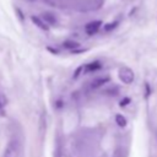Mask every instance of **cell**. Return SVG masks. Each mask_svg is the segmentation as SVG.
I'll return each mask as SVG.
<instances>
[{
	"mask_svg": "<svg viewBox=\"0 0 157 157\" xmlns=\"http://www.w3.org/2000/svg\"><path fill=\"white\" fill-rule=\"evenodd\" d=\"M64 47H66V48H75V47H77V44L72 43V42H67V43L64 44Z\"/></svg>",
	"mask_w": 157,
	"mask_h": 157,
	"instance_id": "9",
	"label": "cell"
},
{
	"mask_svg": "<svg viewBox=\"0 0 157 157\" xmlns=\"http://www.w3.org/2000/svg\"><path fill=\"white\" fill-rule=\"evenodd\" d=\"M101 67V64L99 63H91V64H88L87 66H86V70L87 71H96V70H98Z\"/></svg>",
	"mask_w": 157,
	"mask_h": 157,
	"instance_id": "8",
	"label": "cell"
},
{
	"mask_svg": "<svg viewBox=\"0 0 157 157\" xmlns=\"http://www.w3.org/2000/svg\"><path fill=\"white\" fill-rule=\"evenodd\" d=\"M43 21L47 23V25H54L56 21H55V17H54V15H52V13H43Z\"/></svg>",
	"mask_w": 157,
	"mask_h": 157,
	"instance_id": "3",
	"label": "cell"
},
{
	"mask_svg": "<svg viewBox=\"0 0 157 157\" xmlns=\"http://www.w3.org/2000/svg\"><path fill=\"white\" fill-rule=\"evenodd\" d=\"M32 21L39 27V28H42V29H44V31H47L48 29V26H47V23L44 22V21H42L39 17H34V16H32Z\"/></svg>",
	"mask_w": 157,
	"mask_h": 157,
	"instance_id": "4",
	"label": "cell"
},
{
	"mask_svg": "<svg viewBox=\"0 0 157 157\" xmlns=\"http://www.w3.org/2000/svg\"><path fill=\"white\" fill-rule=\"evenodd\" d=\"M108 81V78L107 77H104V78H98V80H94L93 82H92V88H97V87H99V86H102L104 82H107Z\"/></svg>",
	"mask_w": 157,
	"mask_h": 157,
	"instance_id": "7",
	"label": "cell"
},
{
	"mask_svg": "<svg viewBox=\"0 0 157 157\" xmlns=\"http://www.w3.org/2000/svg\"><path fill=\"white\" fill-rule=\"evenodd\" d=\"M119 77H120V80L124 82V83H126V85H129V83H131L132 81H134V71L130 69V67H128V66H123V67H120V70H119Z\"/></svg>",
	"mask_w": 157,
	"mask_h": 157,
	"instance_id": "1",
	"label": "cell"
},
{
	"mask_svg": "<svg viewBox=\"0 0 157 157\" xmlns=\"http://www.w3.org/2000/svg\"><path fill=\"white\" fill-rule=\"evenodd\" d=\"M101 25H102L101 21H91L85 26V31H86V33L88 36H92V34H94V33H97L99 31Z\"/></svg>",
	"mask_w": 157,
	"mask_h": 157,
	"instance_id": "2",
	"label": "cell"
},
{
	"mask_svg": "<svg viewBox=\"0 0 157 157\" xmlns=\"http://www.w3.org/2000/svg\"><path fill=\"white\" fill-rule=\"evenodd\" d=\"M128 102H130V99H129V98H125L124 101H121V102H120V105H121V107H123V105H126V104H128Z\"/></svg>",
	"mask_w": 157,
	"mask_h": 157,
	"instance_id": "10",
	"label": "cell"
},
{
	"mask_svg": "<svg viewBox=\"0 0 157 157\" xmlns=\"http://www.w3.org/2000/svg\"><path fill=\"white\" fill-rule=\"evenodd\" d=\"M6 103H7L6 97H5L2 93H0V115H4V110H5Z\"/></svg>",
	"mask_w": 157,
	"mask_h": 157,
	"instance_id": "5",
	"label": "cell"
},
{
	"mask_svg": "<svg viewBox=\"0 0 157 157\" xmlns=\"http://www.w3.org/2000/svg\"><path fill=\"white\" fill-rule=\"evenodd\" d=\"M115 121H117V124H118L119 126H121V128L126 125V119H125L121 114H117V115H115Z\"/></svg>",
	"mask_w": 157,
	"mask_h": 157,
	"instance_id": "6",
	"label": "cell"
}]
</instances>
